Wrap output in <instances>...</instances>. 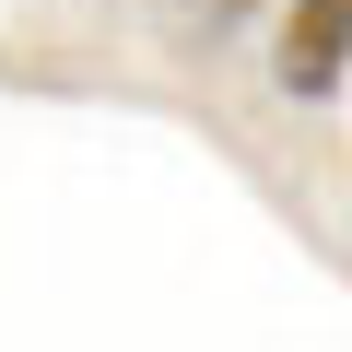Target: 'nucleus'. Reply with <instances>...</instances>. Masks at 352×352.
I'll return each instance as SVG.
<instances>
[{"instance_id":"obj_1","label":"nucleus","mask_w":352,"mask_h":352,"mask_svg":"<svg viewBox=\"0 0 352 352\" xmlns=\"http://www.w3.org/2000/svg\"><path fill=\"white\" fill-rule=\"evenodd\" d=\"M270 71H282V94H329L352 71V0H294L270 36Z\"/></svg>"},{"instance_id":"obj_2","label":"nucleus","mask_w":352,"mask_h":352,"mask_svg":"<svg viewBox=\"0 0 352 352\" xmlns=\"http://www.w3.org/2000/svg\"><path fill=\"white\" fill-rule=\"evenodd\" d=\"M164 12L188 24V36H223V24H247V12H258V0H164Z\"/></svg>"}]
</instances>
